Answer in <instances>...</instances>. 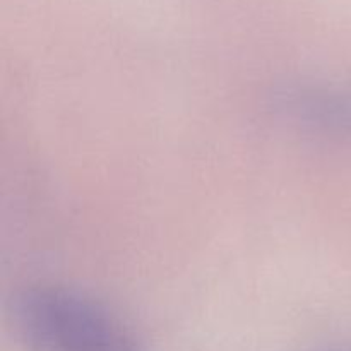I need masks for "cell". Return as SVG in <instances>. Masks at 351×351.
<instances>
[{"label": "cell", "mask_w": 351, "mask_h": 351, "mask_svg": "<svg viewBox=\"0 0 351 351\" xmlns=\"http://www.w3.org/2000/svg\"><path fill=\"white\" fill-rule=\"evenodd\" d=\"M9 321L26 351H143L136 332L115 312L60 285L21 290L10 304Z\"/></svg>", "instance_id": "1"}, {"label": "cell", "mask_w": 351, "mask_h": 351, "mask_svg": "<svg viewBox=\"0 0 351 351\" xmlns=\"http://www.w3.org/2000/svg\"><path fill=\"white\" fill-rule=\"evenodd\" d=\"M274 108L288 122L321 136L351 139V89L290 84L274 95Z\"/></svg>", "instance_id": "2"}]
</instances>
